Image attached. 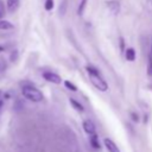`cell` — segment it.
Listing matches in <instances>:
<instances>
[{"mask_svg": "<svg viewBox=\"0 0 152 152\" xmlns=\"http://www.w3.org/2000/svg\"><path fill=\"white\" fill-rule=\"evenodd\" d=\"M64 84H65V87H66L68 89H70V90H72V91H76V90H77L76 86H75V84H72L70 81H65V82H64Z\"/></svg>", "mask_w": 152, "mask_h": 152, "instance_id": "16", "label": "cell"}, {"mask_svg": "<svg viewBox=\"0 0 152 152\" xmlns=\"http://www.w3.org/2000/svg\"><path fill=\"white\" fill-rule=\"evenodd\" d=\"M2 107H4V101H2L1 99H0V110L2 109Z\"/></svg>", "mask_w": 152, "mask_h": 152, "instance_id": "20", "label": "cell"}, {"mask_svg": "<svg viewBox=\"0 0 152 152\" xmlns=\"http://www.w3.org/2000/svg\"><path fill=\"white\" fill-rule=\"evenodd\" d=\"M2 15H4V10H2V7L0 6V19L2 18Z\"/></svg>", "mask_w": 152, "mask_h": 152, "instance_id": "19", "label": "cell"}, {"mask_svg": "<svg viewBox=\"0 0 152 152\" xmlns=\"http://www.w3.org/2000/svg\"><path fill=\"white\" fill-rule=\"evenodd\" d=\"M6 69H7V63H6V61L0 57V74L4 72Z\"/></svg>", "mask_w": 152, "mask_h": 152, "instance_id": "15", "label": "cell"}, {"mask_svg": "<svg viewBox=\"0 0 152 152\" xmlns=\"http://www.w3.org/2000/svg\"><path fill=\"white\" fill-rule=\"evenodd\" d=\"M86 5H87V0H81L80 6H78V10H77V13H78L80 15H82V13H83V11H84V8H86Z\"/></svg>", "mask_w": 152, "mask_h": 152, "instance_id": "13", "label": "cell"}, {"mask_svg": "<svg viewBox=\"0 0 152 152\" xmlns=\"http://www.w3.org/2000/svg\"><path fill=\"white\" fill-rule=\"evenodd\" d=\"M46 11H51L53 8V0H45V5H44Z\"/></svg>", "mask_w": 152, "mask_h": 152, "instance_id": "14", "label": "cell"}, {"mask_svg": "<svg viewBox=\"0 0 152 152\" xmlns=\"http://www.w3.org/2000/svg\"><path fill=\"white\" fill-rule=\"evenodd\" d=\"M14 26L12 23L7 21V20H0V31H7V30H12Z\"/></svg>", "mask_w": 152, "mask_h": 152, "instance_id": "8", "label": "cell"}, {"mask_svg": "<svg viewBox=\"0 0 152 152\" xmlns=\"http://www.w3.org/2000/svg\"><path fill=\"white\" fill-rule=\"evenodd\" d=\"M90 144H91V146L94 147V148H96V150H99L100 148V142H99V138H97V135L94 133V134H90Z\"/></svg>", "mask_w": 152, "mask_h": 152, "instance_id": "9", "label": "cell"}, {"mask_svg": "<svg viewBox=\"0 0 152 152\" xmlns=\"http://www.w3.org/2000/svg\"><path fill=\"white\" fill-rule=\"evenodd\" d=\"M103 142H104V146H106V148L108 150V152H120L119 147H118V146L115 145V142H114V141H112L110 139L106 138Z\"/></svg>", "mask_w": 152, "mask_h": 152, "instance_id": "6", "label": "cell"}, {"mask_svg": "<svg viewBox=\"0 0 152 152\" xmlns=\"http://www.w3.org/2000/svg\"><path fill=\"white\" fill-rule=\"evenodd\" d=\"M43 77L48 82H51V83H55V84H59L61 81H62L61 77L57 74L52 72V71H45V72H43Z\"/></svg>", "mask_w": 152, "mask_h": 152, "instance_id": "3", "label": "cell"}, {"mask_svg": "<svg viewBox=\"0 0 152 152\" xmlns=\"http://www.w3.org/2000/svg\"><path fill=\"white\" fill-rule=\"evenodd\" d=\"M83 129H84V131H86V133H88L89 135H90V134L96 133L95 125H94L90 120H86V121H83Z\"/></svg>", "mask_w": 152, "mask_h": 152, "instance_id": "5", "label": "cell"}, {"mask_svg": "<svg viewBox=\"0 0 152 152\" xmlns=\"http://www.w3.org/2000/svg\"><path fill=\"white\" fill-rule=\"evenodd\" d=\"M66 7H68V1L66 0H63L59 5V14L61 15H64L65 12H66Z\"/></svg>", "mask_w": 152, "mask_h": 152, "instance_id": "12", "label": "cell"}, {"mask_svg": "<svg viewBox=\"0 0 152 152\" xmlns=\"http://www.w3.org/2000/svg\"><path fill=\"white\" fill-rule=\"evenodd\" d=\"M120 44H121V50H124V45L125 44H124V40L122 39H120Z\"/></svg>", "mask_w": 152, "mask_h": 152, "instance_id": "21", "label": "cell"}, {"mask_svg": "<svg viewBox=\"0 0 152 152\" xmlns=\"http://www.w3.org/2000/svg\"><path fill=\"white\" fill-rule=\"evenodd\" d=\"M151 57H152V45H151Z\"/></svg>", "mask_w": 152, "mask_h": 152, "instance_id": "23", "label": "cell"}, {"mask_svg": "<svg viewBox=\"0 0 152 152\" xmlns=\"http://www.w3.org/2000/svg\"><path fill=\"white\" fill-rule=\"evenodd\" d=\"M125 56H126L127 61H134L135 59V51L133 49H127L125 52Z\"/></svg>", "mask_w": 152, "mask_h": 152, "instance_id": "10", "label": "cell"}, {"mask_svg": "<svg viewBox=\"0 0 152 152\" xmlns=\"http://www.w3.org/2000/svg\"><path fill=\"white\" fill-rule=\"evenodd\" d=\"M70 103H71V104H72V107H74L75 109H77L78 112H83V110H84L83 106H82L78 101H76V100H74V99H70Z\"/></svg>", "mask_w": 152, "mask_h": 152, "instance_id": "11", "label": "cell"}, {"mask_svg": "<svg viewBox=\"0 0 152 152\" xmlns=\"http://www.w3.org/2000/svg\"><path fill=\"white\" fill-rule=\"evenodd\" d=\"M5 50V46H2V45H0V52H2Z\"/></svg>", "mask_w": 152, "mask_h": 152, "instance_id": "22", "label": "cell"}, {"mask_svg": "<svg viewBox=\"0 0 152 152\" xmlns=\"http://www.w3.org/2000/svg\"><path fill=\"white\" fill-rule=\"evenodd\" d=\"M17 59H18V51L14 50V51H12V53H11V61L14 62V61H17Z\"/></svg>", "mask_w": 152, "mask_h": 152, "instance_id": "18", "label": "cell"}, {"mask_svg": "<svg viewBox=\"0 0 152 152\" xmlns=\"http://www.w3.org/2000/svg\"><path fill=\"white\" fill-rule=\"evenodd\" d=\"M87 71H88L90 82L95 86V88H97L100 91H106L108 86H107V82L101 77L100 72L95 68H91V66H87Z\"/></svg>", "mask_w": 152, "mask_h": 152, "instance_id": "2", "label": "cell"}, {"mask_svg": "<svg viewBox=\"0 0 152 152\" xmlns=\"http://www.w3.org/2000/svg\"><path fill=\"white\" fill-rule=\"evenodd\" d=\"M1 94H2V91H1V90H0V96H1Z\"/></svg>", "mask_w": 152, "mask_h": 152, "instance_id": "24", "label": "cell"}, {"mask_svg": "<svg viewBox=\"0 0 152 152\" xmlns=\"http://www.w3.org/2000/svg\"><path fill=\"white\" fill-rule=\"evenodd\" d=\"M147 74L150 76H152V57H151V55H150L148 62H147Z\"/></svg>", "mask_w": 152, "mask_h": 152, "instance_id": "17", "label": "cell"}, {"mask_svg": "<svg viewBox=\"0 0 152 152\" xmlns=\"http://www.w3.org/2000/svg\"><path fill=\"white\" fill-rule=\"evenodd\" d=\"M107 6H108V8H109V11L113 13V14H116L118 12H119V10H120V5H119V2L118 1H108L107 2Z\"/></svg>", "mask_w": 152, "mask_h": 152, "instance_id": "7", "label": "cell"}, {"mask_svg": "<svg viewBox=\"0 0 152 152\" xmlns=\"http://www.w3.org/2000/svg\"><path fill=\"white\" fill-rule=\"evenodd\" d=\"M20 5V0H6V7L10 13H14Z\"/></svg>", "mask_w": 152, "mask_h": 152, "instance_id": "4", "label": "cell"}, {"mask_svg": "<svg viewBox=\"0 0 152 152\" xmlns=\"http://www.w3.org/2000/svg\"><path fill=\"white\" fill-rule=\"evenodd\" d=\"M21 94L25 99L31 102H40L43 101V93L32 84H24L21 86Z\"/></svg>", "mask_w": 152, "mask_h": 152, "instance_id": "1", "label": "cell"}]
</instances>
